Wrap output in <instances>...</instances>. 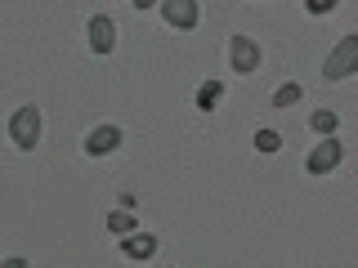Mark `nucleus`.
<instances>
[{
  "instance_id": "obj_1",
  "label": "nucleus",
  "mask_w": 358,
  "mask_h": 268,
  "mask_svg": "<svg viewBox=\"0 0 358 268\" xmlns=\"http://www.w3.org/2000/svg\"><path fill=\"white\" fill-rule=\"evenodd\" d=\"M354 72H358V36H345V40L327 54L322 76H327V81H345V76H354Z\"/></svg>"
},
{
  "instance_id": "obj_2",
  "label": "nucleus",
  "mask_w": 358,
  "mask_h": 268,
  "mask_svg": "<svg viewBox=\"0 0 358 268\" xmlns=\"http://www.w3.org/2000/svg\"><path fill=\"white\" fill-rule=\"evenodd\" d=\"M9 139H14L22 152L36 148L41 143V112L36 107H18L14 117H9Z\"/></svg>"
},
{
  "instance_id": "obj_3",
  "label": "nucleus",
  "mask_w": 358,
  "mask_h": 268,
  "mask_svg": "<svg viewBox=\"0 0 358 268\" xmlns=\"http://www.w3.org/2000/svg\"><path fill=\"white\" fill-rule=\"evenodd\" d=\"M341 156H345V148H341V139H331V134H322V143L309 152V161H305V170L309 174H331L336 165H341Z\"/></svg>"
},
{
  "instance_id": "obj_4",
  "label": "nucleus",
  "mask_w": 358,
  "mask_h": 268,
  "mask_svg": "<svg viewBox=\"0 0 358 268\" xmlns=\"http://www.w3.org/2000/svg\"><path fill=\"white\" fill-rule=\"evenodd\" d=\"M229 59H233V72L251 76L255 67H260V45H255L251 36H233L229 40Z\"/></svg>"
},
{
  "instance_id": "obj_5",
  "label": "nucleus",
  "mask_w": 358,
  "mask_h": 268,
  "mask_svg": "<svg viewBox=\"0 0 358 268\" xmlns=\"http://www.w3.org/2000/svg\"><path fill=\"white\" fill-rule=\"evenodd\" d=\"M162 18L179 31H193L201 14H197V0H162Z\"/></svg>"
},
{
  "instance_id": "obj_6",
  "label": "nucleus",
  "mask_w": 358,
  "mask_h": 268,
  "mask_svg": "<svg viewBox=\"0 0 358 268\" xmlns=\"http://www.w3.org/2000/svg\"><path fill=\"white\" fill-rule=\"evenodd\" d=\"M90 50L94 54H112L117 50V27H112V18H90Z\"/></svg>"
},
{
  "instance_id": "obj_7",
  "label": "nucleus",
  "mask_w": 358,
  "mask_h": 268,
  "mask_svg": "<svg viewBox=\"0 0 358 268\" xmlns=\"http://www.w3.org/2000/svg\"><path fill=\"white\" fill-rule=\"evenodd\" d=\"M117 148H121V130H117V126L90 130V139H85V152H90V156H108V152H117Z\"/></svg>"
},
{
  "instance_id": "obj_8",
  "label": "nucleus",
  "mask_w": 358,
  "mask_h": 268,
  "mask_svg": "<svg viewBox=\"0 0 358 268\" xmlns=\"http://www.w3.org/2000/svg\"><path fill=\"white\" fill-rule=\"evenodd\" d=\"M121 255H130V260H152L157 237H148V232H126V237H121Z\"/></svg>"
},
{
  "instance_id": "obj_9",
  "label": "nucleus",
  "mask_w": 358,
  "mask_h": 268,
  "mask_svg": "<svg viewBox=\"0 0 358 268\" xmlns=\"http://www.w3.org/2000/svg\"><path fill=\"white\" fill-rule=\"evenodd\" d=\"M220 98H224V85H220V81H201V89H197V107H201V112H210Z\"/></svg>"
},
{
  "instance_id": "obj_10",
  "label": "nucleus",
  "mask_w": 358,
  "mask_h": 268,
  "mask_svg": "<svg viewBox=\"0 0 358 268\" xmlns=\"http://www.w3.org/2000/svg\"><path fill=\"white\" fill-rule=\"evenodd\" d=\"M300 98H305V89H300L296 81H287V85L273 89V107H291V103H300Z\"/></svg>"
},
{
  "instance_id": "obj_11",
  "label": "nucleus",
  "mask_w": 358,
  "mask_h": 268,
  "mask_svg": "<svg viewBox=\"0 0 358 268\" xmlns=\"http://www.w3.org/2000/svg\"><path fill=\"white\" fill-rule=\"evenodd\" d=\"M278 148H282V134H278V130H260V134H255V152H278Z\"/></svg>"
},
{
  "instance_id": "obj_12",
  "label": "nucleus",
  "mask_w": 358,
  "mask_h": 268,
  "mask_svg": "<svg viewBox=\"0 0 358 268\" xmlns=\"http://www.w3.org/2000/svg\"><path fill=\"white\" fill-rule=\"evenodd\" d=\"M309 126H313V134H331L336 130V112H313Z\"/></svg>"
},
{
  "instance_id": "obj_13",
  "label": "nucleus",
  "mask_w": 358,
  "mask_h": 268,
  "mask_svg": "<svg viewBox=\"0 0 358 268\" xmlns=\"http://www.w3.org/2000/svg\"><path fill=\"white\" fill-rule=\"evenodd\" d=\"M108 228L117 232V237H126V232H134V219L126 215V210H117V215H108Z\"/></svg>"
},
{
  "instance_id": "obj_14",
  "label": "nucleus",
  "mask_w": 358,
  "mask_h": 268,
  "mask_svg": "<svg viewBox=\"0 0 358 268\" xmlns=\"http://www.w3.org/2000/svg\"><path fill=\"white\" fill-rule=\"evenodd\" d=\"M336 5H341V0H305V9H309V14L313 18H322V14H331V9Z\"/></svg>"
},
{
  "instance_id": "obj_15",
  "label": "nucleus",
  "mask_w": 358,
  "mask_h": 268,
  "mask_svg": "<svg viewBox=\"0 0 358 268\" xmlns=\"http://www.w3.org/2000/svg\"><path fill=\"white\" fill-rule=\"evenodd\" d=\"M152 5H162V0H134V9H152Z\"/></svg>"
}]
</instances>
